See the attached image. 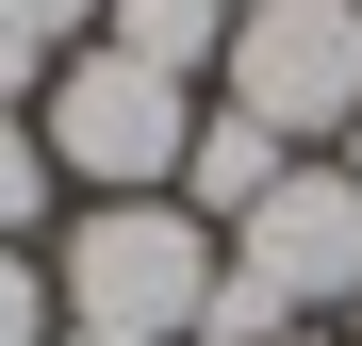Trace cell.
Returning a JSON list of instances; mask_svg holds the SVG:
<instances>
[{"mask_svg":"<svg viewBox=\"0 0 362 346\" xmlns=\"http://www.w3.org/2000/svg\"><path fill=\"white\" fill-rule=\"evenodd\" d=\"M214 264H230V231H198L181 198H66V231H49L66 330H115V346H198Z\"/></svg>","mask_w":362,"mask_h":346,"instance_id":"obj_1","label":"cell"},{"mask_svg":"<svg viewBox=\"0 0 362 346\" xmlns=\"http://www.w3.org/2000/svg\"><path fill=\"white\" fill-rule=\"evenodd\" d=\"M198 83H165V67H132V50H66L49 67V99H33V132H49V165H66L83 198H181V149H198Z\"/></svg>","mask_w":362,"mask_h":346,"instance_id":"obj_2","label":"cell"},{"mask_svg":"<svg viewBox=\"0 0 362 346\" xmlns=\"http://www.w3.org/2000/svg\"><path fill=\"white\" fill-rule=\"evenodd\" d=\"M214 99L264 115L280 149H346V115H362V0H247L230 50H214Z\"/></svg>","mask_w":362,"mask_h":346,"instance_id":"obj_3","label":"cell"},{"mask_svg":"<svg viewBox=\"0 0 362 346\" xmlns=\"http://www.w3.org/2000/svg\"><path fill=\"white\" fill-rule=\"evenodd\" d=\"M230 280H264L296 330H313V313H362V182H346L329 149L280 165L264 214H230Z\"/></svg>","mask_w":362,"mask_h":346,"instance_id":"obj_4","label":"cell"},{"mask_svg":"<svg viewBox=\"0 0 362 346\" xmlns=\"http://www.w3.org/2000/svg\"><path fill=\"white\" fill-rule=\"evenodd\" d=\"M280 165H313V149H280L264 115H230V99H214V115H198V149H181V214H198V231L264 214V198H280Z\"/></svg>","mask_w":362,"mask_h":346,"instance_id":"obj_5","label":"cell"},{"mask_svg":"<svg viewBox=\"0 0 362 346\" xmlns=\"http://www.w3.org/2000/svg\"><path fill=\"white\" fill-rule=\"evenodd\" d=\"M99 50H132V67H165V83H214L230 17L214 0H99Z\"/></svg>","mask_w":362,"mask_h":346,"instance_id":"obj_6","label":"cell"},{"mask_svg":"<svg viewBox=\"0 0 362 346\" xmlns=\"http://www.w3.org/2000/svg\"><path fill=\"white\" fill-rule=\"evenodd\" d=\"M49 214H66V165H49V132H33V115H0V248H33Z\"/></svg>","mask_w":362,"mask_h":346,"instance_id":"obj_7","label":"cell"},{"mask_svg":"<svg viewBox=\"0 0 362 346\" xmlns=\"http://www.w3.org/2000/svg\"><path fill=\"white\" fill-rule=\"evenodd\" d=\"M66 297H49V248H0V346H49Z\"/></svg>","mask_w":362,"mask_h":346,"instance_id":"obj_8","label":"cell"},{"mask_svg":"<svg viewBox=\"0 0 362 346\" xmlns=\"http://www.w3.org/2000/svg\"><path fill=\"white\" fill-rule=\"evenodd\" d=\"M0 33H33V50H49V67H66V50L99 33V0H0Z\"/></svg>","mask_w":362,"mask_h":346,"instance_id":"obj_9","label":"cell"},{"mask_svg":"<svg viewBox=\"0 0 362 346\" xmlns=\"http://www.w3.org/2000/svg\"><path fill=\"white\" fill-rule=\"evenodd\" d=\"M33 99H49V50H33V33H0V115H33Z\"/></svg>","mask_w":362,"mask_h":346,"instance_id":"obj_10","label":"cell"},{"mask_svg":"<svg viewBox=\"0 0 362 346\" xmlns=\"http://www.w3.org/2000/svg\"><path fill=\"white\" fill-rule=\"evenodd\" d=\"M329 165H346V182H362V115H346V149H329Z\"/></svg>","mask_w":362,"mask_h":346,"instance_id":"obj_11","label":"cell"},{"mask_svg":"<svg viewBox=\"0 0 362 346\" xmlns=\"http://www.w3.org/2000/svg\"><path fill=\"white\" fill-rule=\"evenodd\" d=\"M280 346H346V330H280Z\"/></svg>","mask_w":362,"mask_h":346,"instance_id":"obj_12","label":"cell"},{"mask_svg":"<svg viewBox=\"0 0 362 346\" xmlns=\"http://www.w3.org/2000/svg\"><path fill=\"white\" fill-rule=\"evenodd\" d=\"M214 17H247V0H214Z\"/></svg>","mask_w":362,"mask_h":346,"instance_id":"obj_13","label":"cell"},{"mask_svg":"<svg viewBox=\"0 0 362 346\" xmlns=\"http://www.w3.org/2000/svg\"><path fill=\"white\" fill-rule=\"evenodd\" d=\"M346 346H362V313H346Z\"/></svg>","mask_w":362,"mask_h":346,"instance_id":"obj_14","label":"cell"}]
</instances>
